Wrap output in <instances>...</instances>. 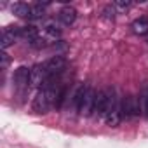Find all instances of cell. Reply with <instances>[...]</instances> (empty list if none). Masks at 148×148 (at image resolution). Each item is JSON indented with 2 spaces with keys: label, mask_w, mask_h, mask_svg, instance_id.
<instances>
[{
  "label": "cell",
  "mask_w": 148,
  "mask_h": 148,
  "mask_svg": "<svg viewBox=\"0 0 148 148\" xmlns=\"http://www.w3.org/2000/svg\"><path fill=\"white\" fill-rule=\"evenodd\" d=\"M96 91L94 87L87 86L86 87V92H84V98H82V103H80V110L79 113L84 115V117H91L94 113V101H96Z\"/></svg>",
  "instance_id": "3"
},
{
  "label": "cell",
  "mask_w": 148,
  "mask_h": 148,
  "mask_svg": "<svg viewBox=\"0 0 148 148\" xmlns=\"http://www.w3.org/2000/svg\"><path fill=\"white\" fill-rule=\"evenodd\" d=\"M106 105H108L106 89H105V91H98L96 101H94V115H96L98 119H105V115H106Z\"/></svg>",
  "instance_id": "8"
},
{
  "label": "cell",
  "mask_w": 148,
  "mask_h": 148,
  "mask_svg": "<svg viewBox=\"0 0 148 148\" xmlns=\"http://www.w3.org/2000/svg\"><path fill=\"white\" fill-rule=\"evenodd\" d=\"M115 14H117V11L113 9V5H112V4H110V5H106V7L103 9V18H105V19H108V21H113Z\"/></svg>",
  "instance_id": "19"
},
{
  "label": "cell",
  "mask_w": 148,
  "mask_h": 148,
  "mask_svg": "<svg viewBox=\"0 0 148 148\" xmlns=\"http://www.w3.org/2000/svg\"><path fill=\"white\" fill-rule=\"evenodd\" d=\"M58 19H59V23L63 26H70V25L75 23V19H77V11L73 9V7H70V5H66V7H63L59 11Z\"/></svg>",
  "instance_id": "9"
},
{
  "label": "cell",
  "mask_w": 148,
  "mask_h": 148,
  "mask_svg": "<svg viewBox=\"0 0 148 148\" xmlns=\"http://www.w3.org/2000/svg\"><path fill=\"white\" fill-rule=\"evenodd\" d=\"M131 28H132V32L136 35H146L148 33V19L146 18H139V19L132 21Z\"/></svg>",
  "instance_id": "14"
},
{
  "label": "cell",
  "mask_w": 148,
  "mask_h": 148,
  "mask_svg": "<svg viewBox=\"0 0 148 148\" xmlns=\"http://www.w3.org/2000/svg\"><path fill=\"white\" fill-rule=\"evenodd\" d=\"M14 28V33H16V37L18 38H21V40H26V42H30V44H33L38 37H40V32H38V28H35V26H12Z\"/></svg>",
  "instance_id": "5"
},
{
  "label": "cell",
  "mask_w": 148,
  "mask_h": 148,
  "mask_svg": "<svg viewBox=\"0 0 148 148\" xmlns=\"http://www.w3.org/2000/svg\"><path fill=\"white\" fill-rule=\"evenodd\" d=\"M86 87H87V86L79 84L77 89H75V92L71 94V98H70V108H71L73 112H79V110H80V103H82V98H84Z\"/></svg>",
  "instance_id": "11"
},
{
  "label": "cell",
  "mask_w": 148,
  "mask_h": 148,
  "mask_svg": "<svg viewBox=\"0 0 148 148\" xmlns=\"http://www.w3.org/2000/svg\"><path fill=\"white\" fill-rule=\"evenodd\" d=\"M11 11H12V14L18 16V18H30L32 7H30L28 4H25V2H16V4L11 5Z\"/></svg>",
  "instance_id": "13"
},
{
  "label": "cell",
  "mask_w": 148,
  "mask_h": 148,
  "mask_svg": "<svg viewBox=\"0 0 148 148\" xmlns=\"http://www.w3.org/2000/svg\"><path fill=\"white\" fill-rule=\"evenodd\" d=\"M30 71H32V70H28L26 66H19V68L14 71V77H12V80H14V86H16V89L23 91V89L30 87Z\"/></svg>",
  "instance_id": "6"
},
{
  "label": "cell",
  "mask_w": 148,
  "mask_h": 148,
  "mask_svg": "<svg viewBox=\"0 0 148 148\" xmlns=\"http://www.w3.org/2000/svg\"><path fill=\"white\" fill-rule=\"evenodd\" d=\"M16 38H18V37H16V33H14V28H12V26L4 28V30H2V37H0V47H2V51H5L9 45H12Z\"/></svg>",
  "instance_id": "12"
},
{
  "label": "cell",
  "mask_w": 148,
  "mask_h": 148,
  "mask_svg": "<svg viewBox=\"0 0 148 148\" xmlns=\"http://www.w3.org/2000/svg\"><path fill=\"white\" fill-rule=\"evenodd\" d=\"M40 37H42L47 44H52V42L59 40L61 32H59V28H58V26H54L52 23H49V25H45V26H44V30H42Z\"/></svg>",
  "instance_id": "10"
},
{
  "label": "cell",
  "mask_w": 148,
  "mask_h": 148,
  "mask_svg": "<svg viewBox=\"0 0 148 148\" xmlns=\"http://www.w3.org/2000/svg\"><path fill=\"white\" fill-rule=\"evenodd\" d=\"M113 5V9L119 12V14H124V12H127L129 9H131V2H129V0H115V2L112 4Z\"/></svg>",
  "instance_id": "15"
},
{
  "label": "cell",
  "mask_w": 148,
  "mask_h": 148,
  "mask_svg": "<svg viewBox=\"0 0 148 148\" xmlns=\"http://www.w3.org/2000/svg\"><path fill=\"white\" fill-rule=\"evenodd\" d=\"M45 68H47L49 77L59 75V73L66 68V59H64L63 56H52L49 61H45Z\"/></svg>",
  "instance_id": "7"
},
{
  "label": "cell",
  "mask_w": 148,
  "mask_h": 148,
  "mask_svg": "<svg viewBox=\"0 0 148 148\" xmlns=\"http://www.w3.org/2000/svg\"><path fill=\"white\" fill-rule=\"evenodd\" d=\"M45 5H42V4H37V5H33L32 7V12H30V18L32 19H42L44 16H45V9H44Z\"/></svg>",
  "instance_id": "16"
},
{
  "label": "cell",
  "mask_w": 148,
  "mask_h": 148,
  "mask_svg": "<svg viewBox=\"0 0 148 148\" xmlns=\"http://www.w3.org/2000/svg\"><path fill=\"white\" fill-rule=\"evenodd\" d=\"M11 64V56L5 52V51H0V68L2 70H7Z\"/></svg>",
  "instance_id": "18"
},
{
  "label": "cell",
  "mask_w": 148,
  "mask_h": 148,
  "mask_svg": "<svg viewBox=\"0 0 148 148\" xmlns=\"http://www.w3.org/2000/svg\"><path fill=\"white\" fill-rule=\"evenodd\" d=\"M49 79V73L45 68V63L42 64H35L30 71V87H42L45 84V80Z\"/></svg>",
  "instance_id": "4"
},
{
  "label": "cell",
  "mask_w": 148,
  "mask_h": 148,
  "mask_svg": "<svg viewBox=\"0 0 148 148\" xmlns=\"http://www.w3.org/2000/svg\"><path fill=\"white\" fill-rule=\"evenodd\" d=\"M141 112H143L141 98H138V96H125L122 99V119L139 117Z\"/></svg>",
  "instance_id": "2"
},
{
  "label": "cell",
  "mask_w": 148,
  "mask_h": 148,
  "mask_svg": "<svg viewBox=\"0 0 148 148\" xmlns=\"http://www.w3.org/2000/svg\"><path fill=\"white\" fill-rule=\"evenodd\" d=\"M108 94V105H106V115H105V122L110 127H117L122 120V101L117 96V91L113 87L106 89Z\"/></svg>",
  "instance_id": "1"
},
{
  "label": "cell",
  "mask_w": 148,
  "mask_h": 148,
  "mask_svg": "<svg viewBox=\"0 0 148 148\" xmlns=\"http://www.w3.org/2000/svg\"><path fill=\"white\" fill-rule=\"evenodd\" d=\"M141 106H143V115L148 119V86H145L141 92Z\"/></svg>",
  "instance_id": "17"
}]
</instances>
